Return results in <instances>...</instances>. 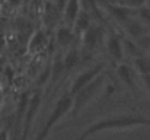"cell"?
<instances>
[{
	"instance_id": "1",
	"label": "cell",
	"mask_w": 150,
	"mask_h": 140,
	"mask_svg": "<svg viewBox=\"0 0 150 140\" xmlns=\"http://www.w3.org/2000/svg\"><path fill=\"white\" fill-rule=\"evenodd\" d=\"M136 127H150V117L143 114H118V115L105 117L88 126L80 134L79 140H86L88 137L95 136L98 133L121 131V130H130Z\"/></svg>"
},
{
	"instance_id": "2",
	"label": "cell",
	"mask_w": 150,
	"mask_h": 140,
	"mask_svg": "<svg viewBox=\"0 0 150 140\" xmlns=\"http://www.w3.org/2000/svg\"><path fill=\"white\" fill-rule=\"evenodd\" d=\"M70 109H71V96H70V93H64L54 104V108L48 114L44 127L40 130V133L37 134V137L34 140H47L50 133L54 130V127L58 124V121L63 120L66 115H69Z\"/></svg>"
},
{
	"instance_id": "3",
	"label": "cell",
	"mask_w": 150,
	"mask_h": 140,
	"mask_svg": "<svg viewBox=\"0 0 150 140\" xmlns=\"http://www.w3.org/2000/svg\"><path fill=\"white\" fill-rule=\"evenodd\" d=\"M105 75H98L92 82H89L86 86H83L80 91H77V92L74 93L73 96H71V109H70V112H69V117H76L96 95L98 92L100 91V88L103 86V83H105Z\"/></svg>"
},
{
	"instance_id": "4",
	"label": "cell",
	"mask_w": 150,
	"mask_h": 140,
	"mask_svg": "<svg viewBox=\"0 0 150 140\" xmlns=\"http://www.w3.org/2000/svg\"><path fill=\"white\" fill-rule=\"evenodd\" d=\"M41 93L35 92L28 101V108H26V112H25V123H23V130H22V136L21 140H28L29 136V131H31V126H32V121L40 109V105H41Z\"/></svg>"
},
{
	"instance_id": "5",
	"label": "cell",
	"mask_w": 150,
	"mask_h": 140,
	"mask_svg": "<svg viewBox=\"0 0 150 140\" xmlns=\"http://www.w3.org/2000/svg\"><path fill=\"white\" fill-rule=\"evenodd\" d=\"M103 67H105V66H103L102 63H98V64H95L93 67H91V69L82 72L79 76H76V79L73 80V83H71V86H70V91H69L70 96H73L77 91H80L83 86H86L89 82H92L98 75H100L102 70H103Z\"/></svg>"
},
{
	"instance_id": "6",
	"label": "cell",
	"mask_w": 150,
	"mask_h": 140,
	"mask_svg": "<svg viewBox=\"0 0 150 140\" xmlns=\"http://www.w3.org/2000/svg\"><path fill=\"white\" fill-rule=\"evenodd\" d=\"M106 50L109 53V55L114 58V61L117 63H121L124 60V50H122V41H121V37L118 34H108V38H106Z\"/></svg>"
},
{
	"instance_id": "7",
	"label": "cell",
	"mask_w": 150,
	"mask_h": 140,
	"mask_svg": "<svg viewBox=\"0 0 150 140\" xmlns=\"http://www.w3.org/2000/svg\"><path fill=\"white\" fill-rule=\"evenodd\" d=\"M82 40H83V47L88 50H95L99 45L100 40H102V29L96 25H89V28L82 34Z\"/></svg>"
},
{
	"instance_id": "8",
	"label": "cell",
	"mask_w": 150,
	"mask_h": 140,
	"mask_svg": "<svg viewBox=\"0 0 150 140\" xmlns=\"http://www.w3.org/2000/svg\"><path fill=\"white\" fill-rule=\"evenodd\" d=\"M117 75L127 88H130V89L136 88V75H137V72L133 66L121 61L117 67Z\"/></svg>"
},
{
	"instance_id": "9",
	"label": "cell",
	"mask_w": 150,
	"mask_h": 140,
	"mask_svg": "<svg viewBox=\"0 0 150 140\" xmlns=\"http://www.w3.org/2000/svg\"><path fill=\"white\" fill-rule=\"evenodd\" d=\"M82 6H80V0H67V3L63 7V16L64 21L67 22V26H73L79 12H80Z\"/></svg>"
},
{
	"instance_id": "10",
	"label": "cell",
	"mask_w": 150,
	"mask_h": 140,
	"mask_svg": "<svg viewBox=\"0 0 150 140\" xmlns=\"http://www.w3.org/2000/svg\"><path fill=\"white\" fill-rule=\"evenodd\" d=\"M121 41H122V50H124V54H127L128 57H131L133 60L146 54V51L139 45L134 40H131L130 37H121Z\"/></svg>"
},
{
	"instance_id": "11",
	"label": "cell",
	"mask_w": 150,
	"mask_h": 140,
	"mask_svg": "<svg viewBox=\"0 0 150 140\" xmlns=\"http://www.w3.org/2000/svg\"><path fill=\"white\" fill-rule=\"evenodd\" d=\"M74 41V32L71 29V26H67V25H63L57 29V43L58 45L66 48V47H70Z\"/></svg>"
},
{
	"instance_id": "12",
	"label": "cell",
	"mask_w": 150,
	"mask_h": 140,
	"mask_svg": "<svg viewBox=\"0 0 150 140\" xmlns=\"http://www.w3.org/2000/svg\"><path fill=\"white\" fill-rule=\"evenodd\" d=\"M91 25V16H89V12L88 10H83L80 9L74 23H73V28H74V34H83Z\"/></svg>"
},
{
	"instance_id": "13",
	"label": "cell",
	"mask_w": 150,
	"mask_h": 140,
	"mask_svg": "<svg viewBox=\"0 0 150 140\" xmlns=\"http://www.w3.org/2000/svg\"><path fill=\"white\" fill-rule=\"evenodd\" d=\"M134 69L139 75H150V55L147 53L134 58Z\"/></svg>"
},
{
	"instance_id": "14",
	"label": "cell",
	"mask_w": 150,
	"mask_h": 140,
	"mask_svg": "<svg viewBox=\"0 0 150 140\" xmlns=\"http://www.w3.org/2000/svg\"><path fill=\"white\" fill-rule=\"evenodd\" d=\"M79 63V53L77 50H69L66 57H64V63H63V67L67 69V70H71L77 66Z\"/></svg>"
},
{
	"instance_id": "15",
	"label": "cell",
	"mask_w": 150,
	"mask_h": 140,
	"mask_svg": "<svg viewBox=\"0 0 150 140\" xmlns=\"http://www.w3.org/2000/svg\"><path fill=\"white\" fill-rule=\"evenodd\" d=\"M45 43H47L45 34H44L42 31H40V32H37V34L34 35V38H32V41H31V44H29V48H31L32 51H38V50L44 48Z\"/></svg>"
},
{
	"instance_id": "16",
	"label": "cell",
	"mask_w": 150,
	"mask_h": 140,
	"mask_svg": "<svg viewBox=\"0 0 150 140\" xmlns=\"http://www.w3.org/2000/svg\"><path fill=\"white\" fill-rule=\"evenodd\" d=\"M137 18L146 25V26H149L150 28V7L149 6H140V7H137Z\"/></svg>"
},
{
	"instance_id": "17",
	"label": "cell",
	"mask_w": 150,
	"mask_h": 140,
	"mask_svg": "<svg viewBox=\"0 0 150 140\" xmlns=\"http://www.w3.org/2000/svg\"><path fill=\"white\" fill-rule=\"evenodd\" d=\"M146 3V0H118V4H124L128 7H140Z\"/></svg>"
},
{
	"instance_id": "18",
	"label": "cell",
	"mask_w": 150,
	"mask_h": 140,
	"mask_svg": "<svg viewBox=\"0 0 150 140\" xmlns=\"http://www.w3.org/2000/svg\"><path fill=\"white\" fill-rule=\"evenodd\" d=\"M140 79H142L143 85L146 86L147 92L150 93V75H140Z\"/></svg>"
},
{
	"instance_id": "19",
	"label": "cell",
	"mask_w": 150,
	"mask_h": 140,
	"mask_svg": "<svg viewBox=\"0 0 150 140\" xmlns=\"http://www.w3.org/2000/svg\"><path fill=\"white\" fill-rule=\"evenodd\" d=\"M54 3H55V7L61 12V10H63V7H64V4L67 3V0H54Z\"/></svg>"
},
{
	"instance_id": "20",
	"label": "cell",
	"mask_w": 150,
	"mask_h": 140,
	"mask_svg": "<svg viewBox=\"0 0 150 140\" xmlns=\"http://www.w3.org/2000/svg\"><path fill=\"white\" fill-rule=\"evenodd\" d=\"M0 140H7V131L6 130H1L0 131Z\"/></svg>"
},
{
	"instance_id": "21",
	"label": "cell",
	"mask_w": 150,
	"mask_h": 140,
	"mask_svg": "<svg viewBox=\"0 0 150 140\" xmlns=\"http://www.w3.org/2000/svg\"><path fill=\"white\" fill-rule=\"evenodd\" d=\"M10 3H12V4H19L21 0H10Z\"/></svg>"
},
{
	"instance_id": "22",
	"label": "cell",
	"mask_w": 150,
	"mask_h": 140,
	"mask_svg": "<svg viewBox=\"0 0 150 140\" xmlns=\"http://www.w3.org/2000/svg\"><path fill=\"white\" fill-rule=\"evenodd\" d=\"M146 3H147V6L150 7V0H146Z\"/></svg>"
}]
</instances>
